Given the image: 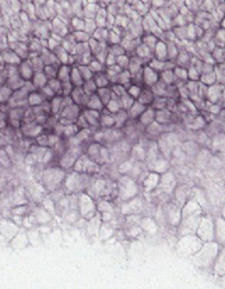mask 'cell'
I'll list each match as a JSON object with an SVG mask.
<instances>
[{"instance_id": "12", "label": "cell", "mask_w": 225, "mask_h": 289, "mask_svg": "<svg viewBox=\"0 0 225 289\" xmlns=\"http://www.w3.org/2000/svg\"><path fill=\"white\" fill-rule=\"evenodd\" d=\"M175 74L173 70L171 69H165L163 70V72L161 73V77L164 82L167 83H173V79H174Z\"/></svg>"}, {"instance_id": "6", "label": "cell", "mask_w": 225, "mask_h": 289, "mask_svg": "<svg viewBox=\"0 0 225 289\" xmlns=\"http://www.w3.org/2000/svg\"><path fill=\"white\" fill-rule=\"evenodd\" d=\"M94 81L96 82V84L97 86L98 89L107 87L108 85L110 84V79L108 78L107 74L103 73L102 72L96 73V75L95 76Z\"/></svg>"}, {"instance_id": "3", "label": "cell", "mask_w": 225, "mask_h": 289, "mask_svg": "<svg viewBox=\"0 0 225 289\" xmlns=\"http://www.w3.org/2000/svg\"><path fill=\"white\" fill-rule=\"evenodd\" d=\"M154 99H154V92L152 89L150 87L145 86V88L142 89L141 90V94L137 100L145 106H147V105H150L152 104Z\"/></svg>"}, {"instance_id": "5", "label": "cell", "mask_w": 225, "mask_h": 289, "mask_svg": "<svg viewBox=\"0 0 225 289\" xmlns=\"http://www.w3.org/2000/svg\"><path fill=\"white\" fill-rule=\"evenodd\" d=\"M155 57L159 60L164 61V59H168V51H167V45L165 43L161 41H158L155 46Z\"/></svg>"}, {"instance_id": "10", "label": "cell", "mask_w": 225, "mask_h": 289, "mask_svg": "<svg viewBox=\"0 0 225 289\" xmlns=\"http://www.w3.org/2000/svg\"><path fill=\"white\" fill-rule=\"evenodd\" d=\"M123 107H122L120 99L118 100L117 99H113V98H111L110 101L106 105V108L108 110V111L114 113H117L119 110H120Z\"/></svg>"}, {"instance_id": "2", "label": "cell", "mask_w": 225, "mask_h": 289, "mask_svg": "<svg viewBox=\"0 0 225 289\" xmlns=\"http://www.w3.org/2000/svg\"><path fill=\"white\" fill-rule=\"evenodd\" d=\"M159 79L158 72L150 66H146L143 70L142 81L146 87H152L156 83Z\"/></svg>"}, {"instance_id": "8", "label": "cell", "mask_w": 225, "mask_h": 289, "mask_svg": "<svg viewBox=\"0 0 225 289\" xmlns=\"http://www.w3.org/2000/svg\"><path fill=\"white\" fill-rule=\"evenodd\" d=\"M96 93L98 95V97L100 98L105 106H106L112 98V91L110 89H108L107 87L98 89Z\"/></svg>"}, {"instance_id": "4", "label": "cell", "mask_w": 225, "mask_h": 289, "mask_svg": "<svg viewBox=\"0 0 225 289\" xmlns=\"http://www.w3.org/2000/svg\"><path fill=\"white\" fill-rule=\"evenodd\" d=\"M90 97L89 99L88 102H87V107L89 109L95 110L97 111H101V110H103L105 105L103 104L102 101L98 97V95L97 93H94L92 95H89Z\"/></svg>"}, {"instance_id": "7", "label": "cell", "mask_w": 225, "mask_h": 289, "mask_svg": "<svg viewBox=\"0 0 225 289\" xmlns=\"http://www.w3.org/2000/svg\"><path fill=\"white\" fill-rule=\"evenodd\" d=\"M146 109L145 105L139 102L137 100H135L132 107L128 109V115L133 116L132 117H137L138 116H141Z\"/></svg>"}, {"instance_id": "11", "label": "cell", "mask_w": 225, "mask_h": 289, "mask_svg": "<svg viewBox=\"0 0 225 289\" xmlns=\"http://www.w3.org/2000/svg\"><path fill=\"white\" fill-rule=\"evenodd\" d=\"M141 90H142V88H141L139 85L132 84L128 88L127 92H128L132 98H134L135 100H137V99H138L140 94H141Z\"/></svg>"}, {"instance_id": "14", "label": "cell", "mask_w": 225, "mask_h": 289, "mask_svg": "<svg viewBox=\"0 0 225 289\" xmlns=\"http://www.w3.org/2000/svg\"><path fill=\"white\" fill-rule=\"evenodd\" d=\"M150 49L145 45L144 44H142L141 46L137 47V54L139 57H146L148 56L150 53Z\"/></svg>"}, {"instance_id": "1", "label": "cell", "mask_w": 225, "mask_h": 289, "mask_svg": "<svg viewBox=\"0 0 225 289\" xmlns=\"http://www.w3.org/2000/svg\"><path fill=\"white\" fill-rule=\"evenodd\" d=\"M20 231V226L12 219H0V233L8 240L13 239Z\"/></svg>"}, {"instance_id": "9", "label": "cell", "mask_w": 225, "mask_h": 289, "mask_svg": "<svg viewBox=\"0 0 225 289\" xmlns=\"http://www.w3.org/2000/svg\"><path fill=\"white\" fill-rule=\"evenodd\" d=\"M83 90L87 95H91L94 93H96L98 90V87L96 84L94 79H89L88 81H85L83 84Z\"/></svg>"}, {"instance_id": "13", "label": "cell", "mask_w": 225, "mask_h": 289, "mask_svg": "<svg viewBox=\"0 0 225 289\" xmlns=\"http://www.w3.org/2000/svg\"><path fill=\"white\" fill-rule=\"evenodd\" d=\"M127 56H128L123 54V55H120V56L116 57V64L125 70L126 69V68H128L130 63V59H128Z\"/></svg>"}]
</instances>
